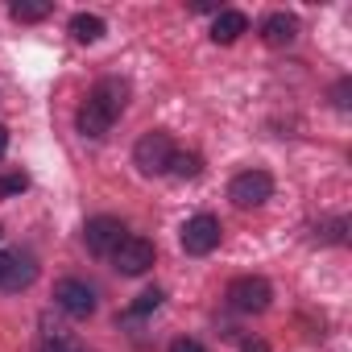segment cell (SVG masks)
<instances>
[{
	"instance_id": "1",
	"label": "cell",
	"mask_w": 352,
	"mask_h": 352,
	"mask_svg": "<svg viewBox=\"0 0 352 352\" xmlns=\"http://www.w3.org/2000/svg\"><path fill=\"white\" fill-rule=\"evenodd\" d=\"M124 100H129V83H124V79H100V83L91 87V96L83 100L79 116H75L79 133H83V137H104V133L116 124V116L124 112Z\"/></svg>"
},
{
	"instance_id": "2",
	"label": "cell",
	"mask_w": 352,
	"mask_h": 352,
	"mask_svg": "<svg viewBox=\"0 0 352 352\" xmlns=\"http://www.w3.org/2000/svg\"><path fill=\"white\" fill-rule=\"evenodd\" d=\"M133 162H137V170L141 174H166L170 170V162H174V141H170V133H145L137 145H133Z\"/></svg>"
},
{
	"instance_id": "3",
	"label": "cell",
	"mask_w": 352,
	"mask_h": 352,
	"mask_svg": "<svg viewBox=\"0 0 352 352\" xmlns=\"http://www.w3.org/2000/svg\"><path fill=\"white\" fill-rule=\"evenodd\" d=\"M270 298H274V286L265 278H257V274H245V278H236L228 286V302L236 311H245V315H261L270 307Z\"/></svg>"
},
{
	"instance_id": "4",
	"label": "cell",
	"mask_w": 352,
	"mask_h": 352,
	"mask_svg": "<svg viewBox=\"0 0 352 352\" xmlns=\"http://www.w3.org/2000/svg\"><path fill=\"white\" fill-rule=\"evenodd\" d=\"M270 195H274V179L265 170H245V174H236V179L228 183V199L236 208H261Z\"/></svg>"
},
{
	"instance_id": "5",
	"label": "cell",
	"mask_w": 352,
	"mask_h": 352,
	"mask_svg": "<svg viewBox=\"0 0 352 352\" xmlns=\"http://www.w3.org/2000/svg\"><path fill=\"white\" fill-rule=\"evenodd\" d=\"M179 241H183V249H187L191 257H208V253L220 245V220H216V216H191V220L183 224Z\"/></svg>"
},
{
	"instance_id": "6",
	"label": "cell",
	"mask_w": 352,
	"mask_h": 352,
	"mask_svg": "<svg viewBox=\"0 0 352 352\" xmlns=\"http://www.w3.org/2000/svg\"><path fill=\"white\" fill-rule=\"evenodd\" d=\"M124 236H129V232H124V224H120L116 216H96V220H87V228H83V241H87V249H91L96 257H112Z\"/></svg>"
},
{
	"instance_id": "7",
	"label": "cell",
	"mask_w": 352,
	"mask_h": 352,
	"mask_svg": "<svg viewBox=\"0 0 352 352\" xmlns=\"http://www.w3.org/2000/svg\"><path fill=\"white\" fill-rule=\"evenodd\" d=\"M112 265H116L124 278L145 274V270L153 265V241H145V236H124V241L116 245V253H112Z\"/></svg>"
},
{
	"instance_id": "8",
	"label": "cell",
	"mask_w": 352,
	"mask_h": 352,
	"mask_svg": "<svg viewBox=\"0 0 352 352\" xmlns=\"http://www.w3.org/2000/svg\"><path fill=\"white\" fill-rule=\"evenodd\" d=\"M54 302H58L71 319H87V315L96 311V294H91V286L79 282V278H63V282L54 286Z\"/></svg>"
},
{
	"instance_id": "9",
	"label": "cell",
	"mask_w": 352,
	"mask_h": 352,
	"mask_svg": "<svg viewBox=\"0 0 352 352\" xmlns=\"http://www.w3.org/2000/svg\"><path fill=\"white\" fill-rule=\"evenodd\" d=\"M261 38H265V46H290V42L298 38V17H290V13H270V17L261 21Z\"/></svg>"
},
{
	"instance_id": "10",
	"label": "cell",
	"mask_w": 352,
	"mask_h": 352,
	"mask_svg": "<svg viewBox=\"0 0 352 352\" xmlns=\"http://www.w3.org/2000/svg\"><path fill=\"white\" fill-rule=\"evenodd\" d=\"M245 30H249V17H245V13H236V9H224V13L212 21V42L228 46V42H236Z\"/></svg>"
},
{
	"instance_id": "11",
	"label": "cell",
	"mask_w": 352,
	"mask_h": 352,
	"mask_svg": "<svg viewBox=\"0 0 352 352\" xmlns=\"http://www.w3.org/2000/svg\"><path fill=\"white\" fill-rule=\"evenodd\" d=\"M34 278H38V265H34L30 257L13 253V261H9V270H5V278H0V290H25V286H34Z\"/></svg>"
},
{
	"instance_id": "12",
	"label": "cell",
	"mask_w": 352,
	"mask_h": 352,
	"mask_svg": "<svg viewBox=\"0 0 352 352\" xmlns=\"http://www.w3.org/2000/svg\"><path fill=\"white\" fill-rule=\"evenodd\" d=\"M71 34H75V42H100L104 38V21L96 13H75L71 17Z\"/></svg>"
},
{
	"instance_id": "13",
	"label": "cell",
	"mask_w": 352,
	"mask_h": 352,
	"mask_svg": "<svg viewBox=\"0 0 352 352\" xmlns=\"http://www.w3.org/2000/svg\"><path fill=\"white\" fill-rule=\"evenodd\" d=\"M42 17H50V0H17L13 5V21H21V25L42 21Z\"/></svg>"
},
{
	"instance_id": "14",
	"label": "cell",
	"mask_w": 352,
	"mask_h": 352,
	"mask_svg": "<svg viewBox=\"0 0 352 352\" xmlns=\"http://www.w3.org/2000/svg\"><path fill=\"white\" fill-rule=\"evenodd\" d=\"M199 170H204V162H199V153H179V149H174V162H170V174H179V179H199Z\"/></svg>"
},
{
	"instance_id": "15",
	"label": "cell",
	"mask_w": 352,
	"mask_h": 352,
	"mask_svg": "<svg viewBox=\"0 0 352 352\" xmlns=\"http://www.w3.org/2000/svg\"><path fill=\"white\" fill-rule=\"evenodd\" d=\"M30 187V179L21 170H13V174H0V199H9V195H21Z\"/></svg>"
},
{
	"instance_id": "16",
	"label": "cell",
	"mask_w": 352,
	"mask_h": 352,
	"mask_svg": "<svg viewBox=\"0 0 352 352\" xmlns=\"http://www.w3.org/2000/svg\"><path fill=\"white\" fill-rule=\"evenodd\" d=\"M157 302H162V290H145V294H137L133 315H149V311H157Z\"/></svg>"
},
{
	"instance_id": "17",
	"label": "cell",
	"mask_w": 352,
	"mask_h": 352,
	"mask_svg": "<svg viewBox=\"0 0 352 352\" xmlns=\"http://www.w3.org/2000/svg\"><path fill=\"white\" fill-rule=\"evenodd\" d=\"M170 352H208L204 344H195V340H174L170 344Z\"/></svg>"
},
{
	"instance_id": "18",
	"label": "cell",
	"mask_w": 352,
	"mask_h": 352,
	"mask_svg": "<svg viewBox=\"0 0 352 352\" xmlns=\"http://www.w3.org/2000/svg\"><path fill=\"white\" fill-rule=\"evenodd\" d=\"M241 352H270V348H265L261 340H245V344H241Z\"/></svg>"
},
{
	"instance_id": "19",
	"label": "cell",
	"mask_w": 352,
	"mask_h": 352,
	"mask_svg": "<svg viewBox=\"0 0 352 352\" xmlns=\"http://www.w3.org/2000/svg\"><path fill=\"white\" fill-rule=\"evenodd\" d=\"M9 261H13V253H9V249H0V278H5V270H9Z\"/></svg>"
},
{
	"instance_id": "20",
	"label": "cell",
	"mask_w": 352,
	"mask_h": 352,
	"mask_svg": "<svg viewBox=\"0 0 352 352\" xmlns=\"http://www.w3.org/2000/svg\"><path fill=\"white\" fill-rule=\"evenodd\" d=\"M5 149H9V129L0 124V157H5Z\"/></svg>"
}]
</instances>
